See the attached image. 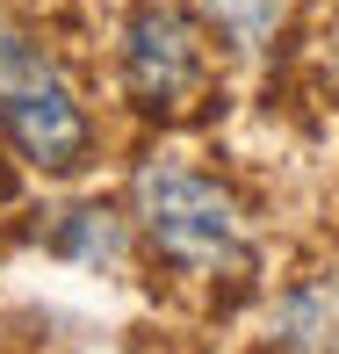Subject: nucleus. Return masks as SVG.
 I'll use <instances>...</instances> for the list:
<instances>
[{
    "instance_id": "obj_4",
    "label": "nucleus",
    "mask_w": 339,
    "mask_h": 354,
    "mask_svg": "<svg viewBox=\"0 0 339 354\" xmlns=\"http://www.w3.org/2000/svg\"><path fill=\"white\" fill-rule=\"evenodd\" d=\"M202 8L231 44H267L274 22H282V0H202Z\"/></svg>"
},
{
    "instance_id": "obj_2",
    "label": "nucleus",
    "mask_w": 339,
    "mask_h": 354,
    "mask_svg": "<svg viewBox=\"0 0 339 354\" xmlns=\"http://www.w3.org/2000/svg\"><path fill=\"white\" fill-rule=\"evenodd\" d=\"M137 217H144V239L173 268H188V275H217V268L246 261V217H238V203L209 174L181 167V159H152L137 174Z\"/></svg>"
},
{
    "instance_id": "obj_5",
    "label": "nucleus",
    "mask_w": 339,
    "mask_h": 354,
    "mask_svg": "<svg viewBox=\"0 0 339 354\" xmlns=\"http://www.w3.org/2000/svg\"><path fill=\"white\" fill-rule=\"evenodd\" d=\"M66 253H79V261H116V224H108L101 210H72Z\"/></svg>"
},
{
    "instance_id": "obj_1",
    "label": "nucleus",
    "mask_w": 339,
    "mask_h": 354,
    "mask_svg": "<svg viewBox=\"0 0 339 354\" xmlns=\"http://www.w3.org/2000/svg\"><path fill=\"white\" fill-rule=\"evenodd\" d=\"M0 131L43 174H72L79 159H87V145H94V123H87V109L72 102L66 73L14 22H0Z\"/></svg>"
},
{
    "instance_id": "obj_3",
    "label": "nucleus",
    "mask_w": 339,
    "mask_h": 354,
    "mask_svg": "<svg viewBox=\"0 0 339 354\" xmlns=\"http://www.w3.org/2000/svg\"><path fill=\"white\" fill-rule=\"evenodd\" d=\"M209 80L202 37L181 8H137L123 29V87L144 109H188Z\"/></svg>"
}]
</instances>
